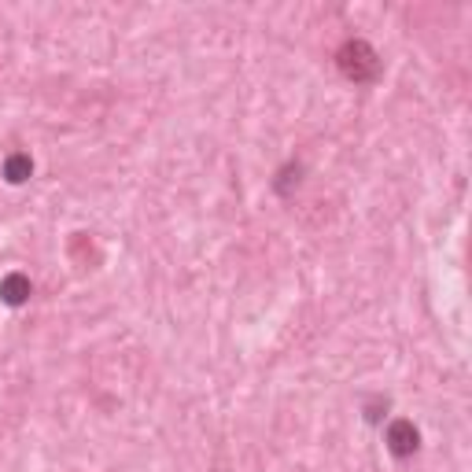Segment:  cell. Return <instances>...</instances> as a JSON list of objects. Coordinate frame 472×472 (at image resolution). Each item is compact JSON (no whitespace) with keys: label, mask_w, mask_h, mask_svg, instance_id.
Segmentation results:
<instances>
[{"label":"cell","mask_w":472,"mask_h":472,"mask_svg":"<svg viewBox=\"0 0 472 472\" xmlns=\"http://www.w3.org/2000/svg\"><path fill=\"white\" fill-rule=\"evenodd\" d=\"M299 174H303V170H299L296 163H288L285 170L277 174V193H280V196H288L292 188H299Z\"/></svg>","instance_id":"obj_5"},{"label":"cell","mask_w":472,"mask_h":472,"mask_svg":"<svg viewBox=\"0 0 472 472\" xmlns=\"http://www.w3.org/2000/svg\"><path fill=\"white\" fill-rule=\"evenodd\" d=\"M30 277H22V273H8L4 280H0V299H4L8 306H22L26 299H30Z\"/></svg>","instance_id":"obj_3"},{"label":"cell","mask_w":472,"mask_h":472,"mask_svg":"<svg viewBox=\"0 0 472 472\" xmlns=\"http://www.w3.org/2000/svg\"><path fill=\"white\" fill-rule=\"evenodd\" d=\"M30 174H34V163H30V155H22V151L8 155V163H4V177H8L12 185L30 181Z\"/></svg>","instance_id":"obj_4"},{"label":"cell","mask_w":472,"mask_h":472,"mask_svg":"<svg viewBox=\"0 0 472 472\" xmlns=\"http://www.w3.org/2000/svg\"><path fill=\"white\" fill-rule=\"evenodd\" d=\"M336 63H339L343 78H351L355 85L376 82V74H381V56H376V48L369 41H348L339 48Z\"/></svg>","instance_id":"obj_1"},{"label":"cell","mask_w":472,"mask_h":472,"mask_svg":"<svg viewBox=\"0 0 472 472\" xmlns=\"http://www.w3.org/2000/svg\"><path fill=\"white\" fill-rule=\"evenodd\" d=\"M421 447V432L414 428V421H391L388 425V451L395 458H414Z\"/></svg>","instance_id":"obj_2"}]
</instances>
